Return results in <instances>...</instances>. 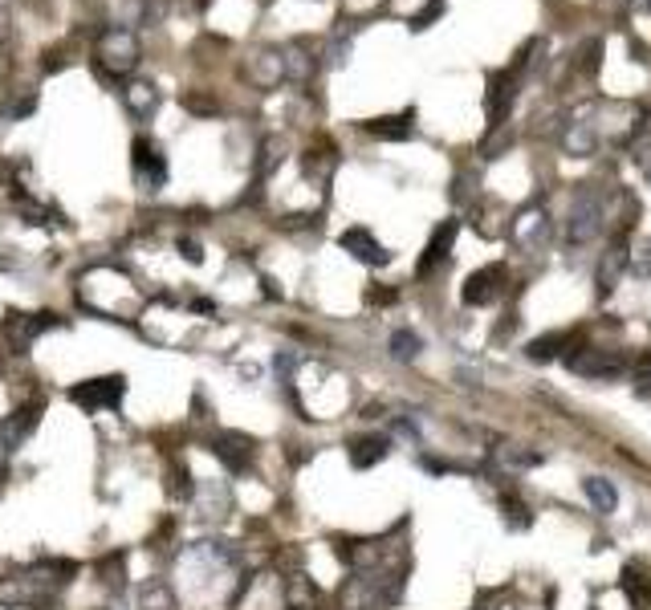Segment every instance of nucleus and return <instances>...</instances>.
Instances as JSON below:
<instances>
[{
	"label": "nucleus",
	"mask_w": 651,
	"mask_h": 610,
	"mask_svg": "<svg viewBox=\"0 0 651 610\" xmlns=\"http://www.w3.org/2000/svg\"><path fill=\"white\" fill-rule=\"evenodd\" d=\"M583 493H586V501L595 504L598 513H615V504H619V493H615V484L603 481V476H586V481H583Z\"/></svg>",
	"instance_id": "19"
},
{
	"label": "nucleus",
	"mask_w": 651,
	"mask_h": 610,
	"mask_svg": "<svg viewBox=\"0 0 651 610\" xmlns=\"http://www.w3.org/2000/svg\"><path fill=\"white\" fill-rule=\"evenodd\" d=\"M123 102L130 107L135 118H147L155 110V102H159V94H155V86H147V82H130L123 90Z\"/></svg>",
	"instance_id": "20"
},
{
	"label": "nucleus",
	"mask_w": 651,
	"mask_h": 610,
	"mask_svg": "<svg viewBox=\"0 0 651 610\" xmlns=\"http://www.w3.org/2000/svg\"><path fill=\"white\" fill-rule=\"evenodd\" d=\"M501 509H505V521L514 529H525L529 525V509L521 501H514V496H505V501H501Z\"/></svg>",
	"instance_id": "26"
},
{
	"label": "nucleus",
	"mask_w": 651,
	"mask_h": 610,
	"mask_svg": "<svg viewBox=\"0 0 651 610\" xmlns=\"http://www.w3.org/2000/svg\"><path fill=\"white\" fill-rule=\"evenodd\" d=\"M598 229H603V204H598V196L590 191V196H578L575 212H570V224H566V240L570 244H586L598 237Z\"/></svg>",
	"instance_id": "8"
},
{
	"label": "nucleus",
	"mask_w": 651,
	"mask_h": 610,
	"mask_svg": "<svg viewBox=\"0 0 651 610\" xmlns=\"http://www.w3.org/2000/svg\"><path fill=\"white\" fill-rule=\"evenodd\" d=\"M94 57H98V66L107 69V74L127 77L130 69L138 66V41H135V33H127V29H102L98 46H94Z\"/></svg>",
	"instance_id": "2"
},
{
	"label": "nucleus",
	"mask_w": 651,
	"mask_h": 610,
	"mask_svg": "<svg viewBox=\"0 0 651 610\" xmlns=\"http://www.w3.org/2000/svg\"><path fill=\"white\" fill-rule=\"evenodd\" d=\"M456 229H460L456 220H444L436 232H432L428 249H423V257H420V273H432V269L448 257V249H453V240H456Z\"/></svg>",
	"instance_id": "15"
},
{
	"label": "nucleus",
	"mask_w": 651,
	"mask_h": 610,
	"mask_svg": "<svg viewBox=\"0 0 651 610\" xmlns=\"http://www.w3.org/2000/svg\"><path fill=\"white\" fill-rule=\"evenodd\" d=\"M37 582L33 574H16V578H0V606H21L29 598H37Z\"/></svg>",
	"instance_id": "17"
},
{
	"label": "nucleus",
	"mask_w": 651,
	"mask_h": 610,
	"mask_svg": "<svg viewBox=\"0 0 651 610\" xmlns=\"http://www.w3.org/2000/svg\"><path fill=\"white\" fill-rule=\"evenodd\" d=\"M5 481H8V456L0 452V488H5Z\"/></svg>",
	"instance_id": "31"
},
{
	"label": "nucleus",
	"mask_w": 651,
	"mask_h": 610,
	"mask_svg": "<svg viewBox=\"0 0 651 610\" xmlns=\"http://www.w3.org/2000/svg\"><path fill=\"white\" fill-rule=\"evenodd\" d=\"M192 501H196V509H199V517H208V521H220V517H229V509H232V493H229V484H199L196 493H192Z\"/></svg>",
	"instance_id": "12"
},
{
	"label": "nucleus",
	"mask_w": 651,
	"mask_h": 610,
	"mask_svg": "<svg viewBox=\"0 0 651 610\" xmlns=\"http://www.w3.org/2000/svg\"><path fill=\"white\" fill-rule=\"evenodd\" d=\"M636 273L639 277H651V240L639 249V257H636Z\"/></svg>",
	"instance_id": "28"
},
{
	"label": "nucleus",
	"mask_w": 651,
	"mask_h": 610,
	"mask_svg": "<svg viewBox=\"0 0 651 610\" xmlns=\"http://www.w3.org/2000/svg\"><path fill=\"white\" fill-rule=\"evenodd\" d=\"M135 179H138V188L143 191H159L163 183H168V163H163V155H159V147L155 143H147V138H135Z\"/></svg>",
	"instance_id": "7"
},
{
	"label": "nucleus",
	"mask_w": 651,
	"mask_h": 610,
	"mask_svg": "<svg viewBox=\"0 0 651 610\" xmlns=\"http://www.w3.org/2000/svg\"><path fill=\"white\" fill-rule=\"evenodd\" d=\"M566 342H570V334H545V338H534L525 351H529V359L534 362H550V359H558Z\"/></svg>",
	"instance_id": "21"
},
{
	"label": "nucleus",
	"mask_w": 651,
	"mask_h": 610,
	"mask_svg": "<svg viewBox=\"0 0 651 610\" xmlns=\"http://www.w3.org/2000/svg\"><path fill=\"white\" fill-rule=\"evenodd\" d=\"M391 359H399V362H412L415 354L423 351V342H420V334H412V330H395L391 334Z\"/></svg>",
	"instance_id": "22"
},
{
	"label": "nucleus",
	"mask_w": 651,
	"mask_h": 610,
	"mask_svg": "<svg viewBox=\"0 0 651 610\" xmlns=\"http://www.w3.org/2000/svg\"><path fill=\"white\" fill-rule=\"evenodd\" d=\"M310 598H314V586L306 582V574H290V578H285V603L293 610H301Z\"/></svg>",
	"instance_id": "24"
},
{
	"label": "nucleus",
	"mask_w": 651,
	"mask_h": 610,
	"mask_svg": "<svg viewBox=\"0 0 651 610\" xmlns=\"http://www.w3.org/2000/svg\"><path fill=\"white\" fill-rule=\"evenodd\" d=\"M627 269V240H615L611 249L603 252V260H598V273H595V281H598V298H606V293L619 285V273Z\"/></svg>",
	"instance_id": "11"
},
{
	"label": "nucleus",
	"mask_w": 651,
	"mask_h": 610,
	"mask_svg": "<svg viewBox=\"0 0 651 610\" xmlns=\"http://www.w3.org/2000/svg\"><path fill=\"white\" fill-rule=\"evenodd\" d=\"M179 252H184V257L192 260V265H199V260H204V252H199V244H196V240H179Z\"/></svg>",
	"instance_id": "29"
},
{
	"label": "nucleus",
	"mask_w": 651,
	"mask_h": 610,
	"mask_svg": "<svg viewBox=\"0 0 651 610\" xmlns=\"http://www.w3.org/2000/svg\"><path fill=\"white\" fill-rule=\"evenodd\" d=\"M371 135H379V138H407V135H412V110H407V115H399V118H375V122H371Z\"/></svg>",
	"instance_id": "23"
},
{
	"label": "nucleus",
	"mask_w": 651,
	"mask_h": 610,
	"mask_svg": "<svg viewBox=\"0 0 651 610\" xmlns=\"http://www.w3.org/2000/svg\"><path fill=\"white\" fill-rule=\"evenodd\" d=\"M138 610H176V595L163 578H147L138 586Z\"/></svg>",
	"instance_id": "18"
},
{
	"label": "nucleus",
	"mask_w": 651,
	"mask_h": 610,
	"mask_svg": "<svg viewBox=\"0 0 651 610\" xmlns=\"http://www.w3.org/2000/svg\"><path fill=\"white\" fill-rule=\"evenodd\" d=\"M505 281H509L505 265H484L464 281V293H460V298H464V305H489L505 293Z\"/></svg>",
	"instance_id": "5"
},
{
	"label": "nucleus",
	"mask_w": 651,
	"mask_h": 610,
	"mask_svg": "<svg viewBox=\"0 0 651 610\" xmlns=\"http://www.w3.org/2000/svg\"><path fill=\"white\" fill-rule=\"evenodd\" d=\"M208 448H212V456L220 460L229 473H249V468H253V456H257V443L249 440L245 432H216Z\"/></svg>",
	"instance_id": "3"
},
{
	"label": "nucleus",
	"mask_w": 651,
	"mask_h": 610,
	"mask_svg": "<svg viewBox=\"0 0 651 610\" xmlns=\"http://www.w3.org/2000/svg\"><path fill=\"white\" fill-rule=\"evenodd\" d=\"M440 13H444V5H440V0H432L420 16H412V29H428V21H432V16H440Z\"/></svg>",
	"instance_id": "27"
},
{
	"label": "nucleus",
	"mask_w": 651,
	"mask_h": 610,
	"mask_svg": "<svg viewBox=\"0 0 651 610\" xmlns=\"http://www.w3.org/2000/svg\"><path fill=\"white\" fill-rule=\"evenodd\" d=\"M509 107H514V74H493L489 77V127H501L509 115Z\"/></svg>",
	"instance_id": "14"
},
{
	"label": "nucleus",
	"mask_w": 651,
	"mask_h": 610,
	"mask_svg": "<svg viewBox=\"0 0 651 610\" xmlns=\"http://www.w3.org/2000/svg\"><path fill=\"white\" fill-rule=\"evenodd\" d=\"M338 244H342L351 257H359L362 265H387V260H391V252L375 237H371L367 229H346L342 237H338Z\"/></svg>",
	"instance_id": "10"
},
{
	"label": "nucleus",
	"mask_w": 651,
	"mask_h": 610,
	"mask_svg": "<svg viewBox=\"0 0 651 610\" xmlns=\"http://www.w3.org/2000/svg\"><path fill=\"white\" fill-rule=\"evenodd\" d=\"M171 496H176V501H192V493H196V484H192V476H188V468H179V464H171Z\"/></svg>",
	"instance_id": "25"
},
{
	"label": "nucleus",
	"mask_w": 651,
	"mask_h": 610,
	"mask_svg": "<svg viewBox=\"0 0 651 610\" xmlns=\"http://www.w3.org/2000/svg\"><path fill=\"white\" fill-rule=\"evenodd\" d=\"M570 371L575 374H586V379H619L623 371H627V359H623L619 351H578L570 354Z\"/></svg>",
	"instance_id": "4"
},
{
	"label": "nucleus",
	"mask_w": 651,
	"mask_h": 610,
	"mask_svg": "<svg viewBox=\"0 0 651 610\" xmlns=\"http://www.w3.org/2000/svg\"><path fill=\"white\" fill-rule=\"evenodd\" d=\"M49 326H57L54 313H13V318L5 321V338L16 346V351H29Z\"/></svg>",
	"instance_id": "9"
},
{
	"label": "nucleus",
	"mask_w": 651,
	"mask_h": 610,
	"mask_svg": "<svg viewBox=\"0 0 651 610\" xmlns=\"http://www.w3.org/2000/svg\"><path fill=\"white\" fill-rule=\"evenodd\" d=\"M619 586H623V595L631 598V606H636V610H647V606H651V578L644 574V565L631 562L627 570H623Z\"/></svg>",
	"instance_id": "16"
},
{
	"label": "nucleus",
	"mask_w": 651,
	"mask_h": 610,
	"mask_svg": "<svg viewBox=\"0 0 651 610\" xmlns=\"http://www.w3.org/2000/svg\"><path fill=\"white\" fill-rule=\"evenodd\" d=\"M636 374H639V382H651V354H644V359H639Z\"/></svg>",
	"instance_id": "30"
},
{
	"label": "nucleus",
	"mask_w": 651,
	"mask_h": 610,
	"mask_svg": "<svg viewBox=\"0 0 651 610\" xmlns=\"http://www.w3.org/2000/svg\"><path fill=\"white\" fill-rule=\"evenodd\" d=\"M123 395H127L123 374H102V379H86V382H74V387H69V403H77L86 415L110 412V407L123 403Z\"/></svg>",
	"instance_id": "1"
},
{
	"label": "nucleus",
	"mask_w": 651,
	"mask_h": 610,
	"mask_svg": "<svg viewBox=\"0 0 651 610\" xmlns=\"http://www.w3.org/2000/svg\"><path fill=\"white\" fill-rule=\"evenodd\" d=\"M37 423H41V403H37V399H33V403H25V407H16V412L0 423V452H5V456H8V452H16L33 432H37Z\"/></svg>",
	"instance_id": "6"
},
{
	"label": "nucleus",
	"mask_w": 651,
	"mask_h": 610,
	"mask_svg": "<svg viewBox=\"0 0 651 610\" xmlns=\"http://www.w3.org/2000/svg\"><path fill=\"white\" fill-rule=\"evenodd\" d=\"M636 5H639V8H644V13H651V0H636Z\"/></svg>",
	"instance_id": "32"
},
{
	"label": "nucleus",
	"mask_w": 651,
	"mask_h": 610,
	"mask_svg": "<svg viewBox=\"0 0 651 610\" xmlns=\"http://www.w3.org/2000/svg\"><path fill=\"white\" fill-rule=\"evenodd\" d=\"M387 452H391L387 435H359V440H351L346 456H351L354 468H375L379 460H387Z\"/></svg>",
	"instance_id": "13"
}]
</instances>
